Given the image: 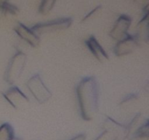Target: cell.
I'll use <instances>...</instances> for the list:
<instances>
[{"mask_svg":"<svg viewBox=\"0 0 149 140\" xmlns=\"http://www.w3.org/2000/svg\"><path fill=\"white\" fill-rule=\"evenodd\" d=\"M118 136L113 132L108 130H104L103 133L98 136L95 140H118Z\"/></svg>","mask_w":149,"mask_h":140,"instance_id":"4fadbf2b","label":"cell"},{"mask_svg":"<svg viewBox=\"0 0 149 140\" xmlns=\"http://www.w3.org/2000/svg\"><path fill=\"white\" fill-rule=\"evenodd\" d=\"M130 19L127 16H122L116 21L114 27L110 32V36L116 41H121L128 36L127 31L130 26Z\"/></svg>","mask_w":149,"mask_h":140,"instance_id":"52a82bcc","label":"cell"},{"mask_svg":"<svg viewBox=\"0 0 149 140\" xmlns=\"http://www.w3.org/2000/svg\"><path fill=\"white\" fill-rule=\"evenodd\" d=\"M16 33L22 39L26 41L31 47L37 48L39 45V37L33 30L28 29L23 24H20L15 29Z\"/></svg>","mask_w":149,"mask_h":140,"instance_id":"30bf717a","label":"cell"},{"mask_svg":"<svg viewBox=\"0 0 149 140\" xmlns=\"http://www.w3.org/2000/svg\"><path fill=\"white\" fill-rule=\"evenodd\" d=\"M139 45L140 42L136 36L129 34L126 38L118 42L113 49V52L116 56H123L135 51Z\"/></svg>","mask_w":149,"mask_h":140,"instance_id":"277c9868","label":"cell"},{"mask_svg":"<svg viewBox=\"0 0 149 140\" xmlns=\"http://www.w3.org/2000/svg\"><path fill=\"white\" fill-rule=\"evenodd\" d=\"M4 97L15 109H21L29 103L27 96L17 87H13L4 93Z\"/></svg>","mask_w":149,"mask_h":140,"instance_id":"5b68a950","label":"cell"},{"mask_svg":"<svg viewBox=\"0 0 149 140\" xmlns=\"http://www.w3.org/2000/svg\"><path fill=\"white\" fill-rule=\"evenodd\" d=\"M86 136L84 134H79V135L76 136L74 138L71 139L70 140H85Z\"/></svg>","mask_w":149,"mask_h":140,"instance_id":"5bb4252c","label":"cell"},{"mask_svg":"<svg viewBox=\"0 0 149 140\" xmlns=\"http://www.w3.org/2000/svg\"><path fill=\"white\" fill-rule=\"evenodd\" d=\"M13 140H21V139H20L17 138V137H15V138H14V139H13Z\"/></svg>","mask_w":149,"mask_h":140,"instance_id":"9a60e30c","label":"cell"},{"mask_svg":"<svg viewBox=\"0 0 149 140\" xmlns=\"http://www.w3.org/2000/svg\"><path fill=\"white\" fill-rule=\"evenodd\" d=\"M149 136V125L148 120H146L145 122L140 126V128L134 133L130 139H141L148 137Z\"/></svg>","mask_w":149,"mask_h":140,"instance_id":"7c38bea8","label":"cell"},{"mask_svg":"<svg viewBox=\"0 0 149 140\" xmlns=\"http://www.w3.org/2000/svg\"><path fill=\"white\" fill-rule=\"evenodd\" d=\"M77 97L80 115L84 120H91L98 111L99 86L95 77H87L79 83Z\"/></svg>","mask_w":149,"mask_h":140,"instance_id":"6da1fadb","label":"cell"},{"mask_svg":"<svg viewBox=\"0 0 149 140\" xmlns=\"http://www.w3.org/2000/svg\"><path fill=\"white\" fill-rule=\"evenodd\" d=\"M27 62V55L17 51L10 59L4 74V80L8 84L13 85L22 75Z\"/></svg>","mask_w":149,"mask_h":140,"instance_id":"7a4b0ae2","label":"cell"},{"mask_svg":"<svg viewBox=\"0 0 149 140\" xmlns=\"http://www.w3.org/2000/svg\"><path fill=\"white\" fill-rule=\"evenodd\" d=\"M103 128H104V130H108L116 134L119 139L124 140L125 139L127 138V126H125L119 123L116 122L112 118H109V117L106 118L103 124Z\"/></svg>","mask_w":149,"mask_h":140,"instance_id":"ba28073f","label":"cell"},{"mask_svg":"<svg viewBox=\"0 0 149 140\" xmlns=\"http://www.w3.org/2000/svg\"><path fill=\"white\" fill-rule=\"evenodd\" d=\"M14 130L8 123H4L0 127V140H13L15 138Z\"/></svg>","mask_w":149,"mask_h":140,"instance_id":"8fae6325","label":"cell"},{"mask_svg":"<svg viewBox=\"0 0 149 140\" xmlns=\"http://www.w3.org/2000/svg\"><path fill=\"white\" fill-rule=\"evenodd\" d=\"M29 92L39 104H44L52 97V93L47 88L39 74L32 76L26 83Z\"/></svg>","mask_w":149,"mask_h":140,"instance_id":"3957f363","label":"cell"},{"mask_svg":"<svg viewBox=\"0 0 149 140\" xmlns=\"http://www.w3.org/2000/svg\"><path fill=\"white\" fill-rule=\"evenodd\" d=\"M71 20L70 19H63V20L49 22L45 24H38L33 26L32 30L38 34H42L44 33H49V32L67 29L71 25Z\"/></svg>","mask_w":149,"mask_h":140,"instance_id":"8992f818","label":"cell"},{"mask_svg":"<svg viewBox=\"0 0 149 140\" xmlns=\"http://www.w3.org/2000/svg\"><path fill=\"white\" fill-rule=\"evenodd\" d=\"M85 43L90 52L100 63L105 62L109 59V55L94 36H90Z\"/></svg>","mask_w":149,"mask_h":140,"instance_id":"9c48e42d","label":"cell"}]
</instances>
